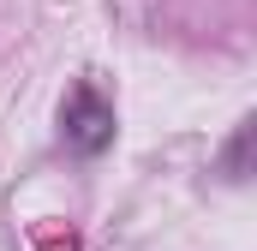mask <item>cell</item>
Returning a JSON list of instances; mask_svg holds the SVG:
<instances>
[{"label": "cell", "mask_w": 257, "mask_h": 251, "mask_svg": "<svg viewBox=\"0 0 257 251\" xmlns=\"http://www.w3.org/2000/svg\"><path fill=\"white\" fill-rule=\"evenodd\" d=\"M60 138L72 156H102L108 144H114V102L96 90V84H72L60 102Z\"/></svg>", "instance_id": "6da1fadb"}, {"label": "cell", "mask_w": 257, "mask_h": 251, "mask_svg": "<svg viewBox=\"0 0 257 251\" xmlns=\"http://www.w3.org/2000/svg\"><path fill=\"white\" fill-rule=\"evenodd\" d=\"M215 174H221L227 186H245V180H251V120L233 126V138H227V150H221Z\"/></svg>", "instance_id": "7a4b0ae2"}]
</instances>
